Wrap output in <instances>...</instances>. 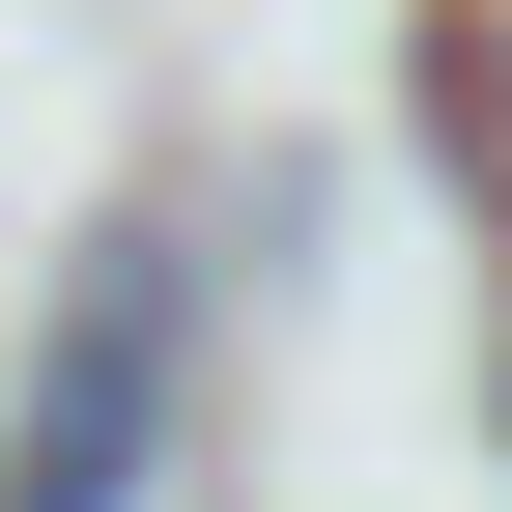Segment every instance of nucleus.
I'll use <instances>...</instances> for the list:
<instances>
[{"label":"nucleus","mask_w":512,"mask_h":512,"mask_svg":"<svg viewBox=\"0 0 512 512\" xmlns=\"http://www.w3.org/2000/svg\"><path fill=\"white\" fill-rule=\"evenodd\" d=\"M143 370H171V313H143V285H86V313H57V399H29V484H0V512H114Z\"/></svg>","instance_id":"nucleus-1"}]
</instances>
